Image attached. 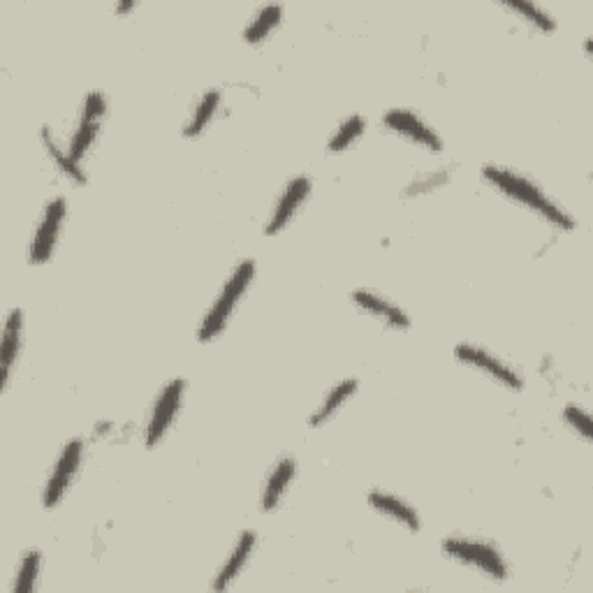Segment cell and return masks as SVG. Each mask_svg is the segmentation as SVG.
I'll list each match as a JSON object with an SVG mask.
<instances>
[{"mask_svg": "<svg viewBox=\"0 0 593 593\" xmlns=\"http://www.w3.org/2000/svg\"><path fill=\"white\" fill-rule=\"evenodd\" d=\"M383 123L387 130H392V133H397L399 137L408 139V142L420 146V149H427L431 153L443 151L441 135H438L427 121L420 119L415 112H411V109H390V112H385Z\"/></svg>", "mask_w": 593, "mask_h": 593, "instance_id": "30bf717a", "label": "cell"}, {"mask_svg": "<svg viewBox=\"0 0 593 593\" xmlns=\"http://www.w3.org/2000/svg\"><path fill=\"white\" fill-rule=\"evenodd\" d=\"M221 102H223V95L218 89H211L204 93L202 98L197 100L193 112H190V119L186 121V126H183V137L188 139L200 137L204 130L209 128V123L214 121L218 109H221Z\"/></svg>", "mask_w": 593, "mask_h": 593, "instance_id": "e0dca14e", "label": "cell"}, {"mask_svg": "<svg viewBox=\"0 0 593 593\" xmlns=\"http://www.w3.org/2000/svg\"><path fill=\"white\" fill-rule=\"evenodd\" d=\"M65 214H68V202H65V197H54V200L47 202L38 228L33 232L31 246H28V262H31L33 267H40L51 260V255L56 251L58 237H61Z\"/></svg>", "mask_w": 593, "mask_h": 593, "instance_id": "8992f818", "label": "cell"}, {"mask_svg": "<svg viewBox=\"0 0 593 593\" xmlns=\"http://www.w3.org/2000/svg\"><path fill=\"white\" fill-rule=\"evenodd\" d=\"M357 392V380L355 378H346L341 380V383H336L332 390L327 392V397L320 401V406L313 411V415L309 417V427H322V424H327L332 417L341 411V406L346 404V401L353 397Z\"/></svg>", "mask_w": 593, "mask_h": 593, "instance_id": "2e32d148", "label": "cell"}, {"mask_svg": "<svg viewBox=\"0 0 593 593\" xmlns=\"http://www.w3.org/2000/svg\"><path fill=\"white\" fill-rule=\"evenodd\" d=\"M40 566H42L40 549H28L17 568V577H14L12 591L14 593H31L35 589V584H38Z\"/></svg>", "mask_w": 593, "mask_h": 593, "instance_id": "44dd1931", "label": "cell"}, {"mask_svg": "<svg viewBox=\"0 0 593 593\" xmlns=\"http://www.w3.org/2000/svg\"><path fill=\"white\" fill-rule=\"evenodd\" d=\"M283 19V5H265L253 14V19L248 21L244 28V40L248 45H260L269 35L274 33V28L281 24Z\"/></svg>", "mask_w": 593, "mask_h": 593, "instance_id": "ac0fdd59", "label": "cell"}, {"mask_svg": "<svg viewBox=\"0 0 593 593\" xmlns=\"http://www.w3.org/2000/svg\"><path fill=\"white\" fill-rule=\"evenodd\" d=\"M350 299H353V304L357 306V309L364 311L366 316L380 320L385 327H390V329L411 327V318H408V313L376 290H355L353 295H350Z\"/></svg>", "mask_w": 593, "mask_h": 593, "instance_id": "8fae6325", "label": "cell"}, {"mask_svg": "<svg viewBox=\"0 0 593 593\" xmlns=\"http://www.w3.org/2000/svg\"><path fill=\"white\" fill-rule=\"evenodd\" d=\"M505 7L512 10L515 14H519L524 21H529L531 26H536L538 31H554L556 28V19L549 14L547 10H543L538 3H531V0H505Z\"/></svg>", "mask_w": 593, "mask_h": 593, "instance_id": "7402d4cb", "label": "cell"}, {"mask_svg": "<svg viewBox=\"0 0 593 593\" xmlns=\"http://www.w3.org/2000/svg\"><path fill=\"white\" fill-rule=\"evenodd\" d=\"M133 7H135V3H128V0H126V3L116 5V10H119V12H128V10H133Z\"/></svg>", "mask_w": 593, "mask_h": 593, "instance_id": "cb8c5ba5", "label": "cell"}, {"mask_svg": "<svg viewBox=\"0 0 593 593\" xmlns=\"http://www.w3.org/2000/svg\"><path fill=\"white\" fill-rule=\"evenodd\" d=\"M443 552L448 554L452 561L461 563V566L478 570V573L489 577V580L503 582V580H508V575H510L508 563H505L503 554L494 545L485 543V540L455 536V538L445 540Z\"/></svg>", "mask_w": 593, "mask_h": 593, "instance_id": "3957f363", "label": "cell"}, {"mask_svg": "<svg viewBox=\"0 0 593 593\" xmlns=\"http://www.w3.org/2000/svg\"><path fill=\"white\" fill-rule=\"evenodd\" d=\"M255 543H258V536H255V531H241L239 533V538H237V543H234L230 556L225 559L221 570H218L214 584H211L214 591H223V589L232 587V582L237 580V577L241 575V570L246 568L248 559H251Z\"/></svg>", "mask_w": 593, "mask_h": 593, "instance_id": "5bb4252c", "label": "cell"}, {"mask_svg": "<svg viewBox=\"0 0 593 593\" xmlns=\"http://www.w3.org/2000/svg\"><path fill=\"white\" fill-rule=\"evenodd\" d=\"M42 142H45L51 160H54L56 167L65 174V177H68L70 181H75V183H86V172H84L82 163L72 160L68 149H63V146L56 142L54 133H51L49 126L42 128Z\"/></svg>", "mask_w": 593, "mask_h": 593, "instance_id": "d6986e66", "label": "cell"}, {"mask_svg": "<svg viewBox=\"0 0 593 593\" xmlns=\"http://www.w3.org/2000/svg\"><path fill=\"white\" fill-rule=\"evenodd\" d=\"M455 357L471 369L480 371L482 376L492 378L494 383L503 385L505 390L519 392L524 387V378L519 376V371L515 366H510L508 362H503L501 357H496L494 353H489L487 348L473 346V343H459L455 348Z\"/></svg>", "mask_w": 593, "mask_h": 593, "instance_id": "52a82bcc", "label": "cell"}, {"mask_svg": "<svg viewBox=\"0 0 593 593\" xmlns=\"http://www.w3.org/2000/svg\"><path fill=\"white\" fill-rule=\"evenodd\" d=\"M21 339H24V313H21V309H12L7 313L3 341H0V376H3V390L10 387L14 364L19 360Z\"/></svg>", "mask_w": 593, "mask_h": 593, "instance_id": "7c38bea8", "label": "cell"}, {"mask_svg": "<svg viewBox=\"0 0 593 593\" xmlns=\"http://www.w3.org/2000/svg\"><path fill=\"white\" fill-rule=\"evenodd\" d=\"M364 130H366L364 116H360V114L348 116V119H343L339 123V128L334 130V135L329 137L327 151L329 153H343V151H348L350 146H353L357 142V139H360L364 135Z\"/></svg>", "mask_w": 593, "mask_h": 593, "instance_id": "ffe728a7", "label": "cell"}, {"mask_svg": "<svg viewBox=\"0 0 593 593\" xmlns=\"http://www.w3.org/2000/svg\"><path fill=\"white\" fill-rule=\"evenodd\" d=\"M183 394H186V380L174 378L160 390L156 401H153L151 415L144 427V445L149 450L156 448V445L167 436V431L172 429V424L181 411Z\"/></svg>", "mask_w": 593, "mask_h": 593, "instance_id": "277c9868", "label": "cell"}, {"mask_svg": "<svg viewBox=\"0 0 593 593\" xmlns=\"http://www.w3.org/2000/svg\"><path fill=\"white\" fill-rule=\"evenodd\" d=\"M107 114V100L100 91H91L86 93V98L82 102V112H79V121L75 126V133H72V139L68 144V153L72 160L82 163L86 153L95 142V137L100 133L102 121H105Z\"/></svg>", "mask_w": 593, "mask_h": 593, "instance_id": "ba28073f", "label": "cell"}, {"mask_svg": "<svg viewBox=\"0 0 593 593\" xmlns=\"http://www.w3.org/2000/svg\"><path fill=\"white\" fill-rule=\"evenodd\" d=\"M255 278V262L253 260H241L237 267L232 269V274L225 285L218 292V297L211 304V309L207 311V316L200 322V329H197V341L200 343H209L218 339L228 327V322L232 320V313L237 311V306L244 295L251 288Z\"/></svg>", "mask_w": 593, "mask_h": 593, "instance_id": "7a4b0ae2", "label": "cell"}, {"mask_svg": "<svg viewBox=\"0 0 593 593\" xmlns=\"http://www.w3.org/2000/svg\"><path fill=\"white\" fill-rule=\"evenodd\" d=\"M311 188L313 183L306 174H297V177H292L288 183H285L283 193L278 195V200L272 209V216H269V221L265 225L267 237H276V234H281L285 228H288L292 218L299 214V209H302L304 202L309 200Z\"/></svg>", "mask_w": 593, "mask_h": 593, "instance_id": "9c48e42d", "label": "cell"}, {"mask_svg": "<svg viewBox=\"0 0 593 593\" xmlns=\"http://www.w3.org/2000/svg\"><path fill=\"white\" fill-rule=\"evenodd\" d=\"M369 505L376 512H380V515L392 519V522H397L399 526H404V529H408V531L415 533L422 529V519H420V515H417V510L397 494L380 492V489H376V492L369 494Z\"/></svg>", "mask_w": 593, "mask_h": 593, "instance_id": "4fadbf2b", "label": "cell"}, {"mask_svg": "<svg viewBox=\"0 0 593 593\" xmlns=\"http://www.w3.org/2000/svg\"><path fill=\"white\" fill-rule=\"evenodd\" d=\"M297 475V461L292 457H281L274 464L272 473L267 475L265 489H262V499H260V508L262 512H274L278 505H281L285 492H288L292 480Z\"/></svg>", "mask_w": 593, "mask_h": 593, "instance_id": "9a60e30c", "label": "cell"}, {"mask_svg": "<svg viewBox=\"0 0 593 593\" xmlns=\"http://www.w3.org/2000/svg\"><path fill=\"white\" fill-rule=\"evenodd\" d=\"M82 459H84V441L82 438H70V441L63 445L61 455H58L56 464L51 468L49 478L45 482L42 505H45L47 510L56 508V505L65 499V494H68V489L72 487V480L77 478Z\"/></svg>", "mask_w": 593, "mask_h": 593, "instance_id": "5b68a950", "label": "cell"}, {"mask_svg": "<svg viewBox=\"0 0 593 593\" xmlns=\"http://www.w3.org/2000/svg\"><path fill=\"white\" fill-rule=\"evenodd\" d=\"M563 420H566V424L575 431V434H580L584 441H589L591 438V417L582 406L568 404L566 411H563Z\"/></svg>", "mask_w": 593, "mask_h": 593, "instance_id": "603a6c76", "label": "cell"}, {"mask_svg": "<svg viewBox=\"0 0 593 593\" xmlns=\"http://www.w3.org/2000/svg\"><path fill=\"white\" fill-rule=\"evenodd\" d=\"M482 177L489 181V186H494L505 197H510V200L519 202L522 207L531 209L533 214L543 216L545 221L549 225H554L556 230L570 232L577 228L575 218L570 216L559 202H554L536 181L524 177V174H517L501 165H487L485 170H482Z\"/></svg>", "mask_w": 593, "mask_h": 593, "instance_id": "6da1fadb", "label": "cell"}]
</instances>
